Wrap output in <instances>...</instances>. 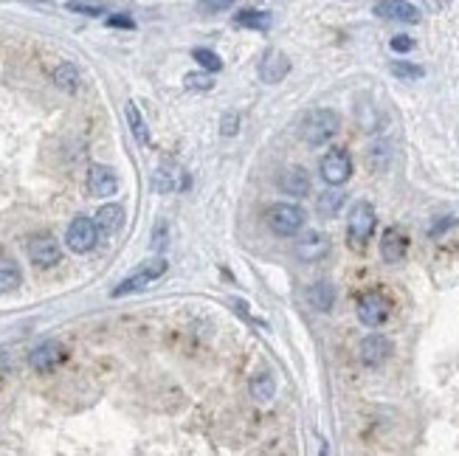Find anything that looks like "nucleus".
<instances>
[{
  "mask_svg": "<svg viewBox=\"0 0 459 456\" xmlns=\"http://www.w3.org/2000/svg\"><path fill=\"white\" fill-rule=\"evenodd\" d=\"M341 127V118L336 110H327V107H318V110H310L305 118H302V127H299V136L318 147V144H327L332 136L339 133Z\"/></svg>",
  "mask_w": 459,
  "mask_h": 456,
  "instance_id": "obj_1",
  "label": "nucleus"
},
{
  "mask_svg": "<svg viewBox=\"0 0 459 456\" xmlns=\"http://www.w3.org/2000/svg\"><path fill=\"white\" fill-rule=\"evenodd\" d=\"M265 223L279 237H294L305 226V212L294 203H273L265 212Z\"/></svg>",
  "mask_w": 459,
  "mask_h": 456,
  "instance_id": "obj_2",
  "label": "nucleus"
},
{
  "mask_svg": "<svg viewBox=\"0 0 459 456\" xmlns=\"http://www.w3.org/2000/svg\"><path fill=\"white\" fill-rule=\"evenodd\" d=\"M375 223H378V217H375V206L366 203V200H358L352 206L350 212V223H347V234H350V245L355 248H363L366 239L375 234Z\"/></svg>",
  "mask_w": 459,
  "mask_h": 456,
  "instance_id": "obj_3",
  "label": "nucleus"
},
{
  "mask_svg": "<svg viewBox=\"0 0 459 456\" xmlns=\"http://www.w3.org/2000/svg\"><path fill=\"white\" fill-rule=\"evenodd\" d=\"M65 242H68V248L73 254H88V251H93V245L99 242V226H96V220H91V217H76L71 226H68V231H65Z\"/></svg>",
  "mask_w": 459,
  "mask_h": 456,
  "instance_id": "obj_4",
  "label": "nucleus"
},
{
  "mask_svg": "<svg viewBox=\"0 0 459 456\" xmlns=\"http://www.w3.org/2000/svg\"><path fill=\"white\" fill-rule=\"evenodd\" d=\"M318 172H321V178L330 186H341L352 175V161H350V155L344 149H330L321 158V163H318Z\"/></svg>",
  "mask_w": 459,
  "mask_h": 456,
  "instance_id": "obj_5",
  "label": "nucleus"
},
{
  "mask_svg": "<svg viewBox=\"0 0 459 456\" xmlns=\"http://www.w3.org/2000/svg\"><path fill=\"white\" fill-rule=\"evenodd\" d=\"M166 273V259H150L141 271H136L130 279H124L118 287H113V296L118 299V296H124V293H133V290H141V287H147L150 282H155L158 276H163Z\"/></svg>",
  "mask_w": 459,
  "mask_h": 456,
  "instance_id": "obj_6",
  "label": "nucleus"
},
{
  "mask_svg": "<svg viewBox=\"0 0 459 456\" xmlns=\"http://www.w3.org/2000/svg\"><path fill=\"white\" fill-rule=\"evenodd\" d=\"M60 257H62L60 242H57L51 234L31 237V242H28V259H31L34 265H39V268H51V265L60 262Z\"/></svg>",
  "mask_w": 459,
  "mask_h": 456,
  "instance_id": "obj_7",
  "label": "nucleus"
},
{
  "mask_svg": "<svg viewBox=\"0 0 459 456\" xmlns=\"http://www.w3.org/2000/svg\"><path fill=\"white\" fill-rule=\"evenodd\" d=\"M358 318L361 324L366 327H381L386 318H389V304L381 293H375V290H369V293H363L358 299Z\"/></svg>",
  "mask_w": 459,
  "mask_h": 456,
  "instance_id": "obj_8",
  "label": "nucleus"
},
{
  "mask_svg": "<svg viewBox=\"0 0 459 456\" xmlns=\"http://www.w3.org/2000/svg\"><path fill=\"white\" fill-rule=\"evenodd\" d=\"M372 12L384 20H395V23H408V26L420 23V9L411 6L408 0H378Z\"/></svg>",
  "mask_w": 459,
  "mask_h": 456,
  "instance_id": "obj_9",
  "label": "nucleus"
},
{
  "mask_svg": "<svg viewBox=\"0 0 459 456\" xmlns=\"http://www.w3.org/2000/svg\"><path fill=\"white\" fill-rule=\"evenodd\" d=\"M290 73V60L285 51L279 48H271L265 51L262 62H260V79L265 82V85H279V82Z\"/></svg>",
  "mask_w": 459,
  "mask_h": 456,
  "instance_id": "obj_10",
  "label": "nucleus"
},
{
  "mask_svg": "<svg viewBox=\"0 0 459 456\" xmlns=\"http://www.w3.org/2000/svg\"><path fill=\"white\" fill-rule=\"evenodd\" d=\"M327 254H330V239L321 231H307L296 242V257L302 262H321Z\"/></svg>",
  "mask_w": 459,
  "mask_h": 456,
  "instance_id": "obj_11",
  "label": "nucleus"
},
{
  "mask_svg": "<svg viewBox=\"0 0 459 456\" xmlns=\"http://www.w3.org/2000/svg\"><path fill=\"white\" fill-rule=\"evenodd\" d=\"M358 352H361V363L363 366H381L389 358V352H392V341L386 336H381V333H372V336H366L361 341Z\"/></svg>",
  "mask_w": 459,
  "mask_h": 456,
  "instance_id": "obj_12",
  "label": "nucleus"
},
{
  "mask_svg": "<svg viewBox=\"0 0 459 456\" xmlns=\"http://www.w3.org/2000/svg\"><path fill=\"white\" fill-rule=\"evenodd\" d=\"M118 192V178L110 167H91L88 172V194L91 197H110Z\"/></svg>",
  "mask_w": 459,
  "mask_h": 456,
  "instance_id": "obj_13",
  "label": "nucleus"
},
{
  "mask_svg": "<svg viewBox=\"0 0 459 456\" xmlns=\"http://www.w3.org/2000/svg\"><path fill=\"white\" fill-rule=\"evenodd\" d=\"M406 251H408V237L400 228H386L384 239H381V257H384V262L397 265V262H403Z\"/></svg>",
  "mask_w": 459,
  "mask_h": 456,
  "instance_id": "obj_14",
  "label": "nucleus"
},
{
  "mask_svg": "<svg viewBox=\"0 0 459 456\" xmlns=\"http://www.w3.org/2000/svg\"><path fill=\"white\" fill-rule=\"evenodd\" d=\"M62 358H65L62 344H57V341H46V344H39L37 349H31L28 363H31V369H37V372H51Z\"/></svg>",
  "mask_w": 459,
  "mask_h": 456,
  "instance_id": "obj_15",
  "label": "nucleus"
},
{
  "mask_svg": "<svg viewBox=\"0 0 459 456\" xmlns=\"http://www.w3.org/2000/svg\"><path fill=\"white\" fill-rule=\"evenodd\" d=\"M279 186H282V192L294 194V197H305V194L310 192V175H307V170H302V167H290V170L282 172Z\"/></svg>",
  "mask_w": 459,
  "mask_h": 456,
  "instance_id": "obj_16",
  "label": "nucleus"
},
{
  "mask_svg": "<svg viewBox=\"0 0 459 456\" xmlns=\"http://www.w3.org/2000/svg\"><path fill=\"white\" fill-rule=\"evenodd\" d=\"M307 302H310L318 313H330L332 304H336V284L327 282V279L316 282V284L307 290Z\"/></svg>",
  "mask_w": 459,
  "mask_h": 456,
  "instance_id": "obj_17",
  "label": "nucleus"
},
{
  "mask_svg": "<svg viewBox=\"0 0 459 456\" xmlns=\"http://www.w3.org/2000/svg\"><path fill=\"white\" fill-rule=\"evenodd\" d=\"M121 223H124V209L118 203H107L96 212V226H99V234H105V237L116 234L121 228Z\"/></svg>",
  "mask_w": 459,
  "mask_h": 456,
  "instance_id": "obj_18",
  "label": "nucleus"
},
{
  "mask_svg": "<svg viewBox=\"0 0 459 456\" xmlns=\"http://www.w3.org/2000/svg\"><path fill=\"white\" fill-rule=\"evenodd\" d=\"M248 392H251V397L260 400V403L273 400V394H276V381H273V375H271V372H257V375L251 378V383H248Z\"/></svg>",
  "mask_w": 459,
  "mask_h": 456,
  "instance_id": "obj_19",
  "label": "nucleus"
},
{
  "mask_svg": "<svg viewBox=\"0 0 459 456\" xmlns=\"http://www.w3.org/2000/svg\"><path fill=\"white\" fill-rule=\"evenodd\" d=\"M344 200H347V197H344L341 189H327V192H321L318 200H316V212H318L321 217H336V215L341 212Z\"/></svg>",
  "mask_w": 459,
  "mask_h": 456,
  "instance_id": "obj_20",
  "label": "nucleus"
},
{
  "mask_svg": "<svg viewBox=\"0 0 459 456\" xmlns=\"http://www.w3.org/2000/svg\"><path fill=\"white\" fill-rule=\"evenodd\" d=\"M178 178H181V170L170 167V163H161L158 172H155L152 186H155V192H161V194H170V192H175V189L183 186V183H178Z\"/></svg>",
  "mask_w": 459,
  "mask_h": 456,
  "instance_id": "obj_21",
  "label": "nucleus"
},
{
  "mask_svg": "<svg viewBox=\"0 0 459 456\" xmlns=\"http://www.w3.org/2000/svg\"><path fill=\"white\" fill-rule=\"evenodd\" d=\"M271 23H273V17L268 12H257V9H245V12L234 15V26H240V28L265 31V28H271Z\"/></svg>",
  "mask_w": 459,
  "mask_h": 456,
  "instance_id": "obj_22",
  "label": "nucleus"
},
{
  "mask_svg": "<svg viewBox=\"0 0 459 456\" xmlns=\"http://www.w3.org/2000/svg\"><path fill=\"white\" fill-rule=\"evenodd\" d=\"M23 282L20 265L15 259H0V293H12Z\"/></svg>",
  "mask_w": 459,
  "mask_h": 456,
  "instance_id": "obj_23",
  "label": "nucleus"
},
{
  "mask_svg": "<svg viewBox=\"0 0 459 456\" xmlns=\"http://www.w3.org/2000/svg\"><path fill=\"white\" fill-rule=\"evenodd\" d=\"M79 68L76 65H71V62H62L57 71H54V82H57V88H62V91H68V93H73L76 88H79Z\"/></svg>",
  "mask_w": 459,
  "mask_h": 456,
  "instance_id": "obj_24",
  "label": "nucleus"
},
{
  "mask_svg": "<svg viewBox=\"0 0 459 456\" xmlns=\"http://www.w3.org/2000/svg\"><path fill=\"white\" fill-rule=\"evenodd\" d=\"M124 113H127V121H130V130H133L136 141H138V144H150L147 124H144V118H141V113H138L136 102H127V107H124Z\"/></svg>",
  "mask_w": 459,
  "mask_h": 456,
  "instance_id": "obj_25",
  "label": "nucleus"
},
{
  "mask_svg": "<svg viewBox=\"0 0 459 456\" xmlns=\"http://www.w3.org/2000/svg\"><path fill=\"white\" fill-rule=\"evenodd\" d=\"M397 79H403V82H417V79H423V68L420 65H411V62H403V60H397V62H392V68H389Z\"/></svg>",
  "mask_w": 459,
  "mask_h": 456,
  "instance_id": "obj_26",
  "label": "nucleus"
},
{
  "mask_svg": "<svg viewBox=\"0 0 459 456\" xmlns=\"http://www.w3.org/2000/svg\"><path fill=\"white\" fill-rule=\"evenodd\" d=\"M68 9L79 12V15H88V17L105 15V3H99V0H68Z\"/></svg>",
  "mask_w": 459,
  "mask_h": 456,
  "instance_id": "obj_27",
  "label": "nucleus"
},
{
  "mask_svg": "<svg viewBox=\"0 0 459 456\" xmlns=\"http://www.w3.org/2000/svg\"><path fill=\"white\" fill-rule=\"evenodd\" d=\"M192 57H195L206 71H220V68H223V60H220L215 51H208V48H195Z\"/></svg>",
  "mask_w": 459,
  "mask_h": 456,
  "instance_id": "obj_28",
  "label": "nucleus"
},
{
  "mask_svg": "<svg viewBox=\"0 0 459 456\" xmlns=\"http://www.w3.org/2000/svg\"><path fill=\"white\" fill-rule=\"evenodd\" d=\"M183 85L189 91H212L215 82H212V73H186Z\"/></svg>",
  "mask_w": 459,
  "mask_h": 456,
  "instance_id": "obj_29",
  "label": "nucleus"
},
{
  "mask_svg": "<svg viewBox=\"0 0 459 456\" xmlns=\"http://www.w3.org/2000/svg\"><path fill=\"white\" fill-rule=\"evenodd\" d=\"M234 3H237V0H200L197 9H200V15H217V12L231 9Z\"/></svg>",
  "mask_w": 459,
  "mask_h": 456,
  "instance_id": "obj_30",
  "label": "nucleus"
},
{
  "mask_svg": "<svg viewBox=\"0 0 459 456\" xmlns=\"http://www.w3.org/2000/svg\"><path fill=\"white\" fill-rule=\"evenodd\" d=\"M237 130H240V113H226L223 116V121H220V133L226 136V138H231V136H237Z\"/></svg>",
  "mask_w": 459,
  "mask_h": 456,
  "instance_id": "obj_31",
  "label": "nucleus"
},
{
  "mask_svg": "<svg viewBox=\"0 0 459 456\" xmlns=\"http://www.w3.org/2000/svg\"><path fill=\"white\" fill-rule=\"evenodd\" d=\"M392 51H397V54H406V51H411L414 48V39L411 37H406V34H400V37H392Z\"/></svg>",
  "mask_w": 459,
  "mask_h": 456,
  "instance_id": "obj_32",
  "label": "nucleus"
},
{
  "mask_svg": "<svg viewBox=\"0 0 459 456\" xmlns=\"http://www.w3.org/2000/svg\"><path fill=\"white\" fill-rule=\"evenodd\" d=\"M163 245H166V223L161 220V223L155 226V234H152V248H155V251H161Z\"/></svg>",
  "mask_w": 459,
  "mask_h": 456,
  "instance_id": "obj_33",
  "label": "nucleus"
},
{
  "mask_svg": "<svg viewBox=\"0 0 459 456\" xmlns=\"http://www.w3.org/2000/svg\"><path fill=\"white\" fill-rule=\"evenodd\" d=\"M107 26H116V28H133L136 23H133L127 15H116V17H107Z\"/></svg>",
  "mask_w": 459,
  "mask_h": 456,
  "instance_id": "obj_34",
  "label": "nucleus"
}]
</instances>
